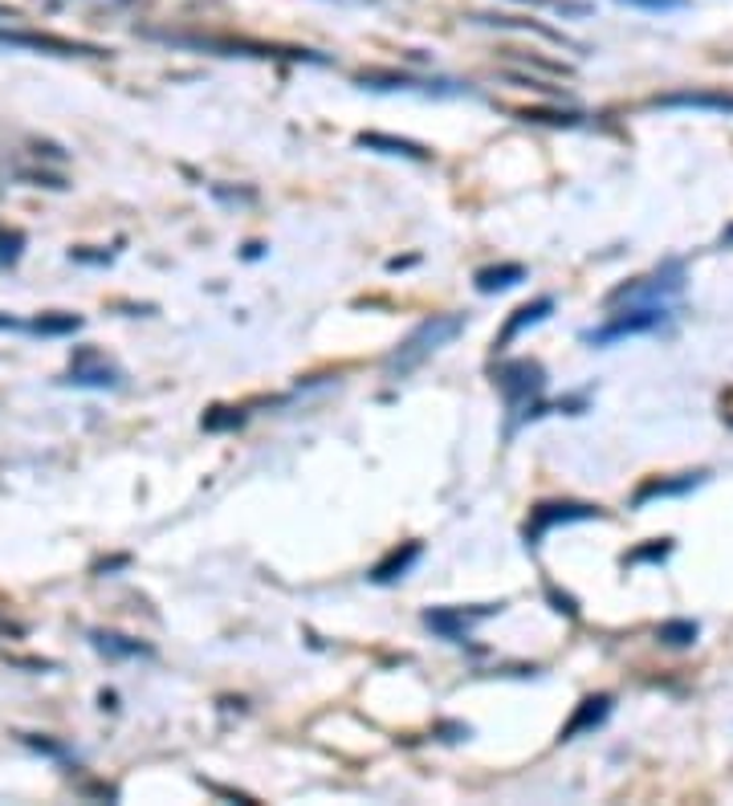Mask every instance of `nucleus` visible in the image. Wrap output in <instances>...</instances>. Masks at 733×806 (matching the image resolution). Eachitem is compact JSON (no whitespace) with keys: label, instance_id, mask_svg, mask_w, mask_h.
<instances>
[{"label":"nucleus","instance_id":"19","mask_svg":"<svg viewBox=\"0 0 733 806\" xmlns=\"http://www.w3.org/2000/svg\"><path fill=\"white\" fill-rule=\"evenodd\" d=\"M477 25H493V30H522V33H534V37H547L554 45H566V49H579L571 37H562L559 30H550L542 21H522V16H473Z\"/></svg>","mask_w":733,"mask_h":806},{"label":"nucleus","instance_id":"17","mask_svg":"<svg viewBox=\"0 0 733 806\" xmlns=\"http://www.w3.org/2000/svg\"><path fill=\"white\" fill-rule=\"evenodd\" d=\"M526 281V265L518 261H505V265H485V269H477L473 286L481 293H505V289H514Z\"/></svg>","mask_w":733,"mask_h":806},{"label":"nucleus","instance_id":"10","mask_svg":"<svg viewBox=\"0 0 733 806\" xmlns=\"http://www.w3.org/2000/svg\"><path fill=\"white\" fill-rule=\"evenodd\" d=\"M363 90H403V94H432V99H460L469 87L457 82H436V78H412V73H363Z\"/></svg>","mask_w":733,"mask_h":806},{"label":"nucleus","instance_id":"3","mask_svg":"<svg viewBox=\"0 0 733 806\" xmlns=\"http://www.w3.org/2000/svg\"><path fill=\"white\" fill-rule=\"evenodd\" d=\"M465 331V314H432L424 318L416 331L408 334L396 350L388 355V375L391 379H408L412 371H420L424 362L440 350V346H448L457 334Z\"/></svg>","mask_w":733,"mask_h":806},{"label":"nucleus","instance_id":"25","mask_svg":"<svg viewBox=\"0 0 733 806\" xmlns=\"http://www.w3.org/2000/svg\"><path fill=\"white\" fill-rule=\"evenodd\" d=\"M619 4H628V9H640V13H685L689 9V0H619Z\"/></svg>","mask_w":733,"mask_h":806},{"label":"nucleus","instance_id":"13","mask_svg":"<svg viewBox=\"0 0 733 806\" xmlns=\"http://www.w3.org/2000/svg\"><path fill=\"white\" fill-rule=\"evenodd\" d=\"M611 709H616V701L607 696V692H595V696H583L575 705V713H571V721L559 729V741H575V737L583 734H595V729H604L607 717H611Z\"/></svg>","mask_w":733,"mask_h":806},{"label":"nucleus","instance_id":"5","mask_svg":"<svg viewBox=\"0 0 733 806\" xmlns=\"http://www.w3.org/2000/svg\"><path fill=\"white\" fill-rule=\"evenodd\" d=\"M685 293V261H661L656 269L648 277H632V281H623L619 289H611V298L607 306H668L673 298Z\"/></svg>","mask_w":733,"mask_h":806},{"label":"nucleus","instance_id":"1","mask_svg":"<svg viewBox=\"0 0 733 806\" xmlns=\"http://www.w3.org/2000/svg\"><path fill=\"white\" fill-rule=\"evenodd\" d=\"M493 383L502 391L505 407H509V424L505 436H514L522 424L542 416V391H547V367L538 359H509L497 367Z\"/></svg>","mask_w":733,"mask_h":806},{"label":"nucleus","instance_id":"15","mask_svg":"<svg viewBox=\"0 0 733 806\" xmlns=\"http://www.w3.org/2000/svg\"><path fill=\"white\" fill-rule=\"evenodd\" d=\"M355 143L367 147V151H379V156L412 159V163H428V159H432L428 147L412 143V139H396V135H379V130H363Z\"/></svg>","mask_w":733,"mask_h":806},{"label":"nucleus","instance_id":"2","mask_svg":"<svg viewBox=\"0 0 733 806\" xmlns=\"http://www.w3.org/2000/svg\"><path fill=\"white\" fill-rule=\"evenodd\" d=\"M147 37L168 45H184V49H204V54H220V58H257V61H310V66H327V54L314 49H298V45H274V42H249V37H187V33H159L151 30Z\"/></svg>","mask_w":733,"mask_h":806},{"label":"nucleus","instance_id":"14","mask_svg":"<svg viewBox=\"0 0 733 806\" xmlns=\"http://www.w3.org/2000/svg\"><path fill=\"white\" fill-rule=\"evenodd\" d=\"M550 314H554V298H550V293H542V298H534V302L518 306L514 314L505 318V326H502V334H497V343H493V346H497V350H505V346L514 343L518 334L534 331V326H538V322H547Z\"/></svg>","mask_w":733,"mask_h":806},{"label":"nucleus","instance_id":"29","mask_svg":"<svg viewBox=\"0 0 733 806\" xmlns=\"http://www.w3.org/2000/svg\"><path fill=\"white\" fill-rule=\"evenodd\" d=\"M0 16H16V13L9 9V4H0Z\"/></svg>","mask_w":733,"mask_h":806},{"label":"nucleus","instance_id":"27","mask_svg":"<svg viewBox=\"0 0 733 806\" xmlns=\"http://www.w3.org/2000/svg\"><path fill=\"white\" fill-rule=\"evenodd\" d=\"M0 331H30V322H21L13 314H0Z\"/></svg>","mask_w":733,"mask_h":806},{"label":"nucleus","instance_id":"16","mask_svg":"<svg viewBox=\"0 0 733 806\" xmlns=\"http://www.w3.org/2000/svg\"><path fill=\"white\" fill-rule=\"evenodd\" d=\"M420 554H424V546H420V542H408V546L403 550H391L388 559L383 562H375L371 566V583H379V587H388V583H396V578H403L408 575V571H412V566H416L420 562Z\"/></svg>","mask_w":733,"mask_h":806},{"label":"nucleus","instance_id":"7","mask_svg":"<svg viewBox=\"0 0 733 806\" xmlns=\"http://www.w3.org/2000/svg\"><path fill=\"white\" fill-rule=\"evenodd\" d=\"M505 603H477V607H432V611H424V627L428 632H436L440 640H448V644H465L469 635H473L477 623L493 620L497 611H502Z\"/></svg>","mask_w":733,"mask_h":806},{"label":"nucleus","instance_id":"9","mask_svg":"<svg viewBox=\"0 0 733 806\" xmlns=\"http://www.w3.org/2000/svg\"><path fill=\"white\" fill-rule=\"evenodd\" d=\"M652 111H701V115H725L733 118V90H713V87H689V90H668L648 99Z\"/></svg>","mask_w":733,"mask_h":806},{"label":"nucleus","instance_id":"26","mask_svg":"<svg viewBox=\"0 0 733 806\" xmlns=\"http://www.w3.org/2000/svg\"><path fill=\"white\" fill-rule=\"evenodd\" d=\"M547 595L554 599V603H559V611H566V615H579V607H575V599H571V595H562L559 587H547Z\"/></svg>","mask_w":733,"mask_h":806},{"label":"nucleus","instance_id":"23","mask_svg":"<svg viewBox=\"0 0 733 806\" xmlns=\"http://www.w3.org/2000/svg\"><path fill=\"white\" fill-rule=\"evenodd\" d=\"M514 4H538V9H550V13L562 16H591L587 0H514Z\"/></svg>","mask_w":733,"mask_h":806},{"label":"nucleus","instance_id":"21","mask_svg":"<svg viewBox=\"0 0 733 806\" xmlns=\"http://www.w3.org/2000/svg\"><path fill=\"white\" fill-rule=\"evenodd\" d=\"M82 331V318L78 314H42L30 322V334H42V338H61V334Z\"/></svg>","mask_w":733,"mask_h":806},{"label":"nucleus","instance_id":"8","mask_svg":"<svg viewBox=\"0 0 733 806\" xmlns=\"http://www.w3.org/2000/svg\"><path fill=\"white\" fill-rule=\"evenodd\" d=\"M604 509L587 502H542L538 509H530V521H526V546H538L550 530L559 526H579V521H599Z\"/></svg>","mask_w":733,"mask_h":806},{"label":"nucleus","instance_id":"20","mask_svg":"<svg viewBox=\"0 0 733 806\" xmlns=\"http://www.w3.org/2000/svg\"><path fill=\"white\" fill-rule=\"evenodd\" d=\"M697 635H701L697 620H668L656 627V640L668 644V648H689V644H697Z\"/></svg>","mask_w":733,"mask_h":806},{"label":"nucleus","instance_id":"24","mask_svg":"<svg viewBox=\"0 0 733 806\" xmlns=\"http://www.w3.org/2000/svg\"><path fill=\"white\" fill-rule=\"evenodd\" d=\"M522 123H547V127H583V115H550V111H518Z\"/></svg>","mask_w":733,"mask_h":806},{"label":"nucleus","instance_id":"11","mask_svg":"<svg viewBox=\"0 0 733 806\" xmlns=\"http://www.w3.org/2000/svg\"><path fill=\"white\" fill-rule=\"evenodd\" d=\"M66 383H73V388H99V391H106V388H118V383H123V371H118V367H111V362L102 359L99 350L82 346V350L73 355Z\"/></svg>","mask_w":733,"mask_h":806},{"label":"nucleus","instance_id":"28","mask_svg":"<svg viewBox=\"0 0 733 806\" xmlns=\"http://www.w3.org/2000/svg\"><path fill=\"white\" fill-rule=\"evenodd\" d=\"M721 245H733V224L725 232H721Z\"/></svg>","mask_w":733,"mask_h":806},{"label":"nucleus","instance_id":"4","mask_svg":"<svg viewBox=\"0 0 733 806\" xmlns=\"http://www.w3.org/2000/svg\"><path fill=\"white\" fill-rule=\"evenodd\" d=\"M673 322V310L668 306H628V310H619V314H611L607 322H599V326H587V331L579 334L587 346H616L623 343V338H640V334H656L664 331Z\"/></svg>","mask_w":733,"mask_h":806},{"label":"nucleus","instance_id":"12","mask_svg":"<svg viewBox=\"0 0 733 806\" xmlns=\"http://www.w3.org/2000/svg\"><path fill=\"white\" fill-rule=\"evenodd\" d=\"M705 481H709L705 469H697V473H676V476H652V481H644L632 493V509H644L652 502H668V497H685V493L701 490Z\"/></svg>","mask_w":733,"mask_h":806},{"label":"nucleus","instance_id":"18","mask_svg":"<svg viewBox=\"0 0 733 806\" xmlns=\"http://www.w3.org/2000/svg\"><path fill=\"white\" fill-rule=\"evenodd\" d=\"M90 644L102 652V656H111V660H139V656H151V648L147 644H139V640H130V635H118V632H94L90 635Z\"/></svg>","mask_w":733,"mask_h":806},{"label":"nucleus","instance_id":"22","mask_svg":"<svg viewBox=\"0 0 733 806\" xmlns=\"http://www.w3.org/2000/svg\"><path fill=\"white\" fill-rule=\"evenodd\" d=\"M673 554V538H652L644 546H635L632 554H623V566H644V562H664Z\"/></svg>","mask_w":733,"mask_h":806},{"label":"nucleus","instance_id":"30","mask_svg":"<svg viewBox=\"0 0 733 806\" xmlns=\"http://www.w3.org/2000/svg\"><path fill=\"white\" fill-rule=\"evenodd\" d=\"M346 4H375V0H346Z\"/></svg>","mask_w":733,"mask_h":806},{"label":"nucleus","instance_id":"6","mask_svg":"<svg viewBox=\"0 0 733 806\" xmlns=\"http://www.w3.org/2000/svg\"><path fill=\"white\" fill-rule=\"evenodd\" d=\"M0 49H25V54H42V58H111L106 45L73 42V37L37 30H0Z\"/></svg>","mask_w":733,"mask_h":806}]
</instances>
